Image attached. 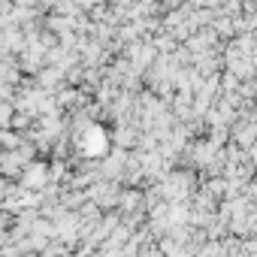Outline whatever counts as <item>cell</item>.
Here are the masks:
<instances>
[{
	"label": "cell",
	"instance_id": "6da1fadb",
	"mask_svg": "<svg viewBox=\"0 0 257 257\" xmlns=\"http://www.w3.org/2000/svg\"><path fill=\"white\" fill-rule=\"evenodd\" d=\"M82 149H85L88 155H97V152L106 149V137H103L100 127H88V131L82 134Z\"/></svg>",
	"mask_w": 257,
	"mask_h": 257
},
{
	"label": "cell",
	"instance_id": "7a4b0ae2",
	"mask_svg": "<svg viewBox=\"0 0 257 257\" xmlns=\"http://www.w3.org/2000/svg\"><path fill=\"white\" fill-rule=\"evenodd\" d=\"M43 179H46V167L34 164V167H31V173H28V179H25V185H28V188H40V185H43Z\"/></svg>",
	"mask_w": 257,
	"mask_h": 257
},
{
	"label": "cell",
	"instance_id": "3957f363",
	"mask_svg": "<svg viewBox=\"0 0 257 257\" xmlns=\"http://www.w3.org/2000/svg\"><path fill=\"white\" fill-rule=\"evenodd\" d=\"M82 4H94V0H82Z\"/></svg>",
	"mask_w": 257,
	"mask_h": 257
}]
</instances>
